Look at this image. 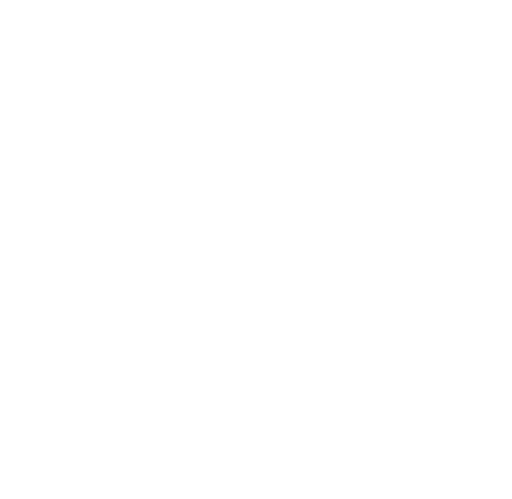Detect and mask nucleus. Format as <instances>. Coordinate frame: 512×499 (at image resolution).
I'll use <instances>...</instances> for the list:
<instances>
[]
</instances>
